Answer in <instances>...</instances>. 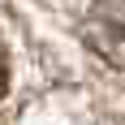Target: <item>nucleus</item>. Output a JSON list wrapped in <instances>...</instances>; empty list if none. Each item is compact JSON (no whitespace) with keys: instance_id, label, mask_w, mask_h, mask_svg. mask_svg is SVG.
I'll list each match as a JSON object with an SVG mask.
<instances>
[{"instance_id":"2","label":"nucleus","mask_w":125,"mask_h":125,"mask_svg":"<svg viewBox=\"0 0 125 125\" xmlns=\"http://www.w3.org/2000/svg\"><path fill=\"white\" fill-rule=\"evenodd\" d=\"M4 86H9V69H4V56H0V95H4Z\"/></svg>"},{"instance_id":"1","label":"nucleus","mask_w":125,"mask_h":125,"mask_svg":"<svg viewBox=\"0 0 125 125\" xmlns=\"http://www.w3.org/2000/svg\"><path fill=\"white\" fill-rule=\"evenodd\" d=\"M86 43L104 61L125 69V0H99V9L86 22Z\"/></svg>"}]
</instances>
